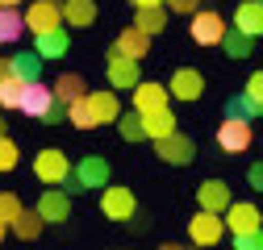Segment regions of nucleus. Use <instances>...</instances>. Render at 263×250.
I'll return each mask as SVG.
<instances>
[{"label": "nucleus", "mask_w": 263, "mask_h": 250, "mask_svg": "<svg viewBox=\"0 0 263 250\" xmlns=\"http://www.w3.org/2000/svg\"><path fill=\"white\" fill-rule=\"evenodd\" d=\"M67 171H71V163H67V150H63V146H46V150L34 154V179L38 183L59 187L63 179H67Z\"/></svg>", "instance_id": "obj_1"}, {"label": "nucleus", "mask_w": 263, "mask_h": 250, "mask_svg": "<svg viewBox=\"0 0 263 250\" xmlns=\"http://www.w3.org/2000/svg\"><path fill=\"white\" fill-rule=\"evenodd\" d=\"M101 213L109 217V221H134V217H138V200H134L129 187L109 183L105 192H101Z\"/></svg>", "instance_id": "obj_2"}, {"label": "nucleus", "mask_w": 263, "mask_h": 250, "mask_svg": "<svg viewBox=\"0 0 263 250\" xmlns=\"http://www.w3.org/2000/svg\"><path fill=\"white\" fill-rule=\"evenodd\" d=\"M188 34H192V42H201V46H221V38H226V17L213 13V9H196Z\"/></svg>", "instance_id": "obj_3"}, {"label": "nucleus", "mask_w": 263, "mask_h": 250, "mask_svg": "<svg viewBox=\"0 0 263 250\" xmlns=\"http://www.w3.org/2000/svg\"><path fill=\"white\" fill-rule=\"evenodd\" d=\"M226 234V217L221 213H209V209H196V217L188 221V238L196 246H217Z\"/></svg>", "instance_id": "obj_4"}, {"label": "nucleus", "mask_w": 263, "mask_h": 250, "mask_svg": "<svg viewBox=\"0 0 263 250\" xmlns=\"http://www.w3.org/2000/svg\"><path fill=\"white\" fill-rule=\"evenodd\" d=\"M217 146H221L226 154H242V150H251V121H242V117H226V121L217 125Z\"/></svg>", "instance_id": "obj_5"}, {"label": "nucleus", "mask_w": 263, "mask_h": 250, "mask_svg": "<svg viewBox=\"0 0 263 250\" xmlns=\"http://www.w3.org/2000/svg\"><path fill=\"white\" fill-rule=\"evenodd\" d=\"M155 154H159L163 163H172V167H188L192 154H196V146H192V138H184V134L176 130V134H167V138L155 142Z\"/></svg>", "instance_id": "obj_6"}, {"label": "nucleus", "mask_w": 263, "mask_h": 250, "mask_svg": "<svg viewBox=\"0 0 263 250\" xmlns=\"http://www.w3.org/2000/svg\"><path fill=\"white\" fill-rule=\"evenodd\" d=\"M25 25L34 29V34H46V29L63 25V0H34V5L25 9Z\"/></svg>", "instance_id": "obj_7"}, {"label": "nucleus", "mask_w": 263, "mask_h": 250, "mask_svg": "<svg viewBox=\"0 0 263 250\" xmlns=\"http://www.w3.org/2000/svg\"><path fill=\"white\" fill-rule=\"evenodd\" d=\"M50 105H54V88L50 84H42V79H34V84H25V92H21V113H29V117H46L50 113Z\"/></svg>", "instance_id": "obj_8"}, {"label": "nucleus", "mask_w": 263, "mask_h": 250, "mask_svg": "<svg viewBox=\"0 0 263 250\" xmlns=\"http://www.w3.org/2000/svg\"><path fill=\"white\" fill-rule=\"evenodd\" d=\"M38 213L46 217V225H59L71 217V192H63V187H46L38 196Z\"/></svg>", "instance_id": "obj_9"}, {"label": "nucleus", "mask_w": 263, "mask_h": 250, "mask_svg": "<svg viewBox=\"0 0 263 250\" xmlns=\"http://www.w3.org/2000/svg\"><path fill=\"white\" fill-rule=\"evenodd\" d=\"M167 88H172L176 100H201V96H205V75L196 71V67H180V71L167 79Z\"/></svg>", "instance_id": "obj_10"}, {"label": "nucleus", "mask_w": 263, "mask_h": 250, "mask_svg": "<svg viewBox=\"0 0 263 250\" xmlns=\"http://www.w3.org/2000/svg\"><path fill=\"white\" fill-rule=\"evenodd\" d=\"M167 96H172L167 84H151V79H138V84H134V109H138V113L167 109Z\"/></svg>", "instance_id": "obj_11"}, {"label": "nucleus", "mask_w": 263, "mask_h": 250, "mask_svg": "<svg viewBox=\"0 0 263 250\" xmlns=\"http://www.w3.org/2000/svg\"><path fill=\"white\" fill-rule=\"evenodd\" d=\"M142 79V71H138V58H125V54H113L109 50V84L113 88H129L134 92V84Z\"/></svg>", "instance_id": "obj_12"}, {"label": "nucleus", "mask_w": 263, "mask_h": 250, "mask_svg": "<svg viewBox=\"0 0 263 250\" xmlns=\"http://www.w3.org/2000/svg\"><path fill=\"white\" fill-rule=\"evenodd\" d=\"M146 50H151V34H142L138 25H129V29H121L117 34V42H113V54H125V58H146Z\"/></svg>", "instance_id": "obj_13"}, {"label": "nucleus", "mask_w": 263, "mask_h": 250, "mask_svg": "<svg viewBox=\"0 0 263 250\" xmlns=\"http://www.w3.org/2000/svg\"><path fill=\"white\" fill-rule=\"evenodd\" d=\"M34 50H38L42 58H63V54L71 50L67 25H54V29H46V34H34Z\"/></svg>", "instance_id": "obj_14"}, {"label": "nucleus", "mask_w": 263, "mask_h": 250, "mask_svg": "<svg viewBox=\"0 0 263 250\" xmlns=\"http://www.w3.org/2000/svg\"><path fill=\"white\" fill-rule=\"evenodd\" d=\"M76 175H80V183H84V192L88 187H101V183H109V163L101 159V154H84V159L71 167Z\"/></svg>", "instance_id": "obj_15"}, {"label": "nucleus", "mask_w": 263, "mask_h": 250, "mask_svg": "<svg viewBox=\"0 0 263 250\" xmlns=\"http://www.w3.org/2000/svg\"><path fill=\"white\" fill-rule=\"evenodd\" d=\"M221 217H226V225L234 230V234H242V230H255V225H259L263 213H259L251 200H230V209H226Z\"/></svg>", "instance_id": "obj_16"}, {"label": "nucleus", "mask_w": 263, "mask_h": 250, "mask_svg": "<svg viewBox=\"0 0 263 250\" xmlns=\"http://www.w3.org/2000/svg\"><path fill=\"white\" fill-rule=\"evenodd\" d=\"M196 204L209 209V213H226L230 209V187L221 179H205L201 187H196Z\"/></svg>", "instance_id": "obj_17"}, {"label": "nucleus", "mask_w": 263, "mask_h": 250, "mask_svg": "<svg viewBox=\"0 0 263 250\" xmlns=\"http://www.w3.org/2000/svg\"><path fill=\"white\" fill-rule=\"evenodd\" d=\"M234 29H242V34H251V38L263 34V0H242V5L234 9Z\"/></svg>", "instance_id": "obj_18"}, {"label": "nucleus", "mask_w": 263, "mask_h": 250, "mask_svg": "<svg viewBox=\"0 0 263 250\" xmlns=\"http://www.w3.org/2000/svg\"><path fill=\"white\" fill-rule=\"evenodd\" d=\"M25 29H29V25H25V13H21L17 5H0V42H5V46H9V42H21Z\"/></svg>", "instance_id": "obj_19"}, {"label": "nucleus", "mask_w": 263, "mask_h": 250, "mask_svg": "<svg viewBox=\"0 0 263 250\" xmlns=\"http://www.w3.org/2000/svg\"><path fill=\"white\" fill-rule=\"evenodd\" d=\"M96 21V5L92 0H67L63 5V25L67 29H88Z\"/></svg>", "instance_id": "obj_20"}, {"label": "nucleus", "mask_w": 263, "mask_h": 250, "mask_svg": "<svg viewBox=\"0 0 263 250\" xmlns=\"http://www.w3.org/2000/svg\"><path fill=\"white\" fill-rule=\"evenodd\" d=\"M67 121L76 125V130H96V125H101V117H96V109H92V96L84 92L80 100H71L67 105Z\"/></svg>", "instance_id": "obj_21"}, {"label": "nucleus", "mask_w": 263, "mask_h": 250, "mask_svg": "<svg viewBox=\"0 0 263 250\" xmlns=\"http://www.w3.org/2000/svg\"><path fill=\"white\" fill-rule=\"evenodd\" d=\"M42 225H46V217H42L38 209H21V213H17V221H13L9 230H13L21 242H34V238L42 234Z\"/></svg>", "instance_id": "obj_22"}, {"label": "nucleus", "mask_w": 263, "mask_h": 250, "mask_svg": "<svg viewBox=\"0 0 263 250\" xmlns=\"http://www.w3.org/2000/svg\"><path fill=\"white\" fill-rule=\"evenodd\" d=\"M142 121H146V138H151V142H159V138L176 134V113H172V109H155V113H142Z\"/></svg>", "instance_id": "obj_23"}, {"label": "nucleus", "mask_w": 263, "mask_h": 250, "mask_svg": "<svg viewBox=\"0 0 263 250\" xmlns=\"http://www.w3.org/2000/svg\"><path fill=\"white\" fill-rule=\"evenodd\" d=\"M92 96V109H96V117H101V125L105 121H117L121 117V100H117V88H105V92H88Z\"/></svg>", "instance_id": "obj_24"}, {"label": "nucleus", "mask_w": 263, "mask_h": 250, "mask_svg": "<svg viewBox=\"0 0 263 250\" xmlns=\"http://www.w3.org/2000/svg\"><path fill=\"white\" fill-rule=\"evenodd\" d=\"M42 62H46V58H42L38 50H17V54H13V71H17L25 84H34V79L42 75Z\"/></svg>", "instance_id": "obj_25"}, {"label": "nucleus", "mask_w": 263, "mask_h": 250, "mask_svg": "<svg viewBox=\"0 0 263 250\" xmlns=\"http://www.w3.org/2000/svg\"><path fill=\"white\" fill-rule=\"evenodd\" d=\"M84 75H76V71H63L59 79H54V100H63V105H71V100H80L84 96Z\"/></svg>", "instance_id": "obj_26"}, {"label": "nucleus", "mask_w": 263, "mask_h": 250, "mask_svg": "<svg viewBox=\"0 0 263 250\" xmlns=\"http://www.w3.org/2000/svg\"><path fill=\"white\" fill-rule=\"evenodd\" d=\"M117 130H121V138H125V142H142V138H146V121H142V113H138V109H129V113H121V117H117Z\"/></svg>", "instance_id": "obj_27"}, {"label": "nucleus", "mask_w": 263, "mask_h": 250, "mask_svg": "<svg viewBox=\"0 0 263 250\" xmlns=\"http://www.w3.org/2000/svg\"><path fill=\"white\" fill-rule=\"evenodd\" d=\"M134 25L142 29V34H159L163 25H167V13H163V5H151V9H138V17H134Z\"/></svg>", "instance_id": "obj_28"}, {"label": "nucleus", "mask_w": 263, "mask_h": 250, "mask_svg": "<svg viewBox=\"0 0 263 250\" xmlns=\"http://www.w3.org/2000/svg\"><path fill=\"white\" fill-rule=\"evenodd\" d=\"M21 92H25V79L21 75L0 79V109H21Z\"/></svg>", "instance_id": "obj_29"}, {"label": "nucleus", "mask_w": 263, "mask_h": 250, "mask_svg": "<svg viewBox=\"0 0 263 250\" xmlns=\"http://www.w3.org/2000/svg\"><path fill=\"white\" fill-rule=\"evenodd\" d=\"M221 46H226L230 58H251V34H242V29H226Z\"/></svg>", "instance_id": "obj_30"}, {"label": "nucleus", "mask_w": 263, "mask_h": 250, "mask_svg": "<svg viewBox=\"0 0 263 250\" xmlns=\"http://www.w3.org/2000/svg\"><path fill=\"white\" fill-rule=\"evenodd\" d=\"M226 117H242V121H251V117H263V109L242 92V96H230V100H226Z\"/></svg>", "instance_id": "obj_31"}, {"label": "nucleus", "mask_w": 263, "mask_h": 250, "mask_svg": "<svg viewBox=\"0 0 263 250\" xmlns=\"http://www.w3.org/2000/svg\"><path fill=\"white\" fill-rule=\"evenodd\" d=\"M21 163V150H17V142L9 138V134H0V171H13Z\"/></svg>", "instance_id": "obj_32"}, {"label": "nucleus", "mask_w": 263, "mask_h": 250, "mask_svg": "<svg viewBox=\"0 0 263 250\" xmlns=\"http://www.w3.org/2000/svg\"><path fill=\"white\" fill-rule=\"evenodd\" d=\"M21 209H25V204L17 200V192H0V221H9V225H13Z\"/></svg>", "instance_id": "obj_33"}, {"label": "nucleus", "mask_w": 263, "mask_h": 250, "mask_svg": "<svg viewBox=\"0 0 263 250\" xmlns=\"http://www.w3.org/2000/svg\"><path fill=\"white\" fill-rule=\"evenodd\" d=\"M234 250H263V230L255 225V230H242V234H234Z\"/></svg>", "instance_id": "obj_34"}, {"label": "nucleus", "mask_w": 263, "mask_h": 250, "mask_svg": "<svg viewBox=\"0 0 263 250\" xmlns=\"http://www.w3.org/2000/svg\"><path fill=\"white\" fill-rule=\"evenodd\" d=\"M247 96H251V100L263 109V71H255V75L247 79Z\"/></svg>", "instance_id": "obj_35"}, {"label": "nucleus", "mask_w": 263, "mask_h": 250, "mask_svg": "<svg viewBox=\"0 0 263 250\" xmlns=\"http://www.w3.org/2000/svg\"><path fill=\"white\" fill-rule=\"evenodd\" d=\"M42 121H46V125H59V121H67V105H63V100H54V105H50V113H46Z\"/></svg>", "instance_id": "obj_36"}, {"label": "nucleus", "mask_w": 263, "mask_h": 250, "mask_svg": "<svg viewBox=\"0 0 263 250\" xmlns=\"http://www.w3.org/2000/svg\"><path fill=\"white\" fill-rule=\"evenodd\" d=\"M247 183L255 187V192H263V163H251L247 167Z\"/></svg>", "instance_id": "obj_37"}, {"label": "nucleus", "mask_w": 263, "mask_h": 250, "mask_svg": "<svg viewBox=\"0 0 263 250\" xmlns=\"http://www.w3.org/2000/svg\"><path fill=\"white\" fill-rule=\"evenodd\" d=\"M167 5H172L176 13H188V17H192L196 9H201V0H167Z\"/></svg>", "instance_id": "obj_38"}, {"label": "nucleus", "mask_w": 263, "mask_h": 250, "mask_svg": "<svg viewBox=\"0 0 263 250\" xmlns=\"http://www.w3.org/2000/svg\"><path fill=\"white\" fill-rule=\"evenodd\" d=\"M59 187H63V192H71V196H76V192H84V183H80V175H76V171H67V179H63Z\"/></svg>", "instance_id": "obj_39"}, {"label": "nucleus", "mask_w": 263, "mask_h": 250, "mask_svg": "<svg viewBox=\"0 0 263 250\" xmlns=\"http://www.w3.org/2000/svg\"><path fill=\"white\" fill-rule=\"evenodd\" d=\"M9 75H17L13 71V58H0V79H9Z\"/></svg>", "instance_id": "obj_40"}, {"label": "nucleus", "mask_w": 263, "mask_h": 250, "mask_svg": "<svg viewBox=\"0 0 263 250\" xmlns=\"http://www.w3.org/2000/svg\"><path fill=\"white\" fill-rule=\"evenodd\" d=\"M134 9H151V5H163V0H129Z\"/></svg>", "instance_id": "obj_41"}, {"label": "nucleus", "mask_w": 263, "mask_h": 250, "mask_svg": "<svg viewBox=\"0 0 263 250\" xmlns=\"http://www.w3.org/2000/svg\"><path fill=\"white\" fill-rule=\"evenodd\" d=\"M5 234H9V221H0V242H5Z\"/></svg>", "instance_id": "obj_42"}, {"label": "nucleus", "mask_w": 263, "mask_h": 250, "mask_svg": "<svg viewBox=\"0 0 263 250\" xmlns=\"http://www.w3.org/2000/svg\"><path fill=\"white\" fill-rule=\"evenodd\" d=\"M0 134H9V121H5V117H0Z\"/></svg>", "instance_id": "obj_43"}, {"label": "nucleus", "mask_w": 263, "mask_h": 250, "mask_svg": "<svg viewBox=\"0 0 263 250\" xmlns=\"http://www.w3.org/2000/svg\"><path fill=\"white\" fill-rule=\"evenodd\" d=\"M0 5H21V0H0Z\"/></svg>", "instance_id": "obj_44"}]
</instances>
